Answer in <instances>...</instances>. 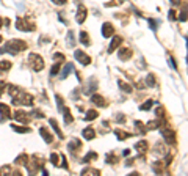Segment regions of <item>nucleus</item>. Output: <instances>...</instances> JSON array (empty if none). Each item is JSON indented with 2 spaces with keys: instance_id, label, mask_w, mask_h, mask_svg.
I'll return each instance as SVG.
<instances>
[{
  "instance_id": "obj_18",
  "label": "nucleus",
  "mask_w": 188,
  "mask_h": 176,
  "mask_svg": "<svg viewBox=\"0 0 188 176\" xmlns=\"http://www.w3.org/2000/svg\"><path fill=\"white\" fill-rule=\"evenodd\" d=\"M49 123H50V126H52V129L57 132V135H58V139H64V135H63V132H61V129H60V126H58V123H57V119H53V118H50L49 119Z\"/></svg>"
},
{
  "instance_id": "obj_13",
  "label": "nucleus",
  "mask_w": 188,
  "mask_h": 176,
  "mask_svg": "<svg viewBox=\"0 0 188 176\" xmlns=\"http://www.w3.org/2000/svg\"><path fill=\"white\" fill-rule=\"evenodd\" d=\"M97 88V80H94V79H89L88 80V84H86V88H83V93L85 94H92V91H96Z\"/></svg>"
},
{
  "instance_id": "obj_42",
  "label": "nucleus",
  "mask_w": 188,
  "mask_h": 176,
  "mask_svg": "<svg viewBox=\"0 0 188 176\" xmlns=\"http://www.w3.org/2000/svg\"><path fill=\"white\" fill-rule=\"evenodd\" d=\"M30 115H32V116H35V118H44V113H43L41 110H38V109H35Z\"/></svg>"
},
{
  "instance_id": "obj_14",
  "label": "nucleus",
  "mask_w": 188,
  "mask_h": 176,
  "mask_svg": "<svg viewBox=\"0 0 188 176\" xmlns=\"http://www.w3.org/2000/svg\"><path fill=\"white\" fill-rule=\"evenodd\" d=\"M82 137H83L85 140H92L94 137H96V131H94V127H91V126L85 127V129L82 131Z\"/></svg>"
},
{
  "instance_id": "obj_9",
  "label": "nucleus",
  "mask_w": 188,
  "mask_h": 176,
  "mask_svg": "<svg viewBox=\"0 0 188 176\" xmlns=\"http://www.w3.org/2000/svg\"><path fill=\"white\" fill-rule=\"evenodd\" d=\"M154 154L155 156H166L168 154V148L163 142H158L154 145Z\"/></svg>"
},
{
  "instance_id": "obj_15",
  "label": "nucleus",
  "mask_w": 188,
  "mask_h": 176,
  "mask_svg": "<svg viewBox=\"0 0 188 176\" xmlns=\"http://www.w3.org/2000/svg\"><path fill=\"white\" fill-rule=\"evenodd\" d=\"M113 33H115L113 25H111L110 22H105V24L102 25V35H103L105 38H110V36H113Z\"/></svg>"
},
{
  "instance_id": "obj_6",
  "label": "nucleus",
  "mask_w": 188,
  "mask_h": 176,
  "mask_svg": "<svg viewBox=\"0 0 188 176\" xmlns=\"http://www.w3.org/2000/svg\"><path fill=\"white\" fill-rule=\"evenodd\" d=\"M11 109H9V105L3 104V102H0V123H5L6 119H11Z\"/></svg>"
},
{
  "instance_id": "obj_37",
  "label": "nucleus",
  "mask_w": 188,
  "mask_h": 176,
  "mask_svg": "<svg viewBox=\"0 0 188 176\" xmlns=\"http://www.w3.org/2000/svg\"><path fill=\"white\" fill-rule=\"evenodd\" d=\"M135 127H137V131L140 132V134H144L147 129H146V124H143L141 121H135Z\"/></svg>"
},
{
  "instance_id": "obj_38",
  "label": "nucleus",
  "mask_w": 188,
  "mask_h": 176,
  "mask_svg": "<svg viewBox=\"0 0 188 176\" xmlns=\"http://www.w3.org/2000/svg\"><path fill=\"white\" fill-rule=\"evenodd\" d=\"M58 160H60V156H58L57 153H52V154H50V162H52V164L55 165V167H58V165H60V162H58Z\"/></svg>"
},
{
  "instance_id": "obj_29",
  "label": "nucleus",
  "mask_w": 188,
  "mask_h": 176,
  "mask_svg": "<svg viewBox=\"0 0 188 176\" xmlns=\"http://www.w3.org/2000/svg\"><path fill=\"white\" fill-rule=\"evenodd\" d=\"M118 85H119V88L122 90L124 93H132V85L126 84L124 80H118Z\"/></svg>"
},
{
  "instance_id": "obj_50",
  "label": "nucleus",
  "mask_w": 188,
  "mask_h": 176,
  "mask_svg": "<svg viewBox=\"0 0 188 176\" xmlns=\"http://www.w3.org/2000/svg\"><path fill=\"white\" fill-rule=\"evenodd\" d=\"M61 162H63V164H61V167H63V168H66V170H68V168H69V165L66 164V157H64V156H61Z\"/></svg>"
},
{
  "instance_id": "obj_55",
  "label": "nucleus",
  "mask_w": 188,
  "mask_h": 176,
  "mask_svg": "<svg viewBox=\"0 0 188 176\" xmlns=\"http://www.w3.org/2000/svg\"><path fill=\"white\" fill-rule=\"evenodd\" d=\"M2 25H3V19L0 18V29H2Z\"/></svg>"
},
{
  "instance_id": "obj_28",
  "label": "nucleus",
  "mask_w": 188,
  "mask_h": 176,
  "mask_svg": "<svg viewBox=\"0 0 188 176\" xmlns=\"http://www.w3.org/2000/svg\"><path fill=\"white\" fill-rule=\"evenodd\" d=\"M11 129L16 131V132H19V134H28V132L32 131L30 127H24V126H17V124H11Z\"/></svg>"
},
{
  "instance_id": "obj_33",
  "label": "nucleus",
  "mask_w": 188,
  "mask_h": 176,
  "mask_svg": "<svg viewBox=\"0 0 188 176\" xmlns=\"http://www.w3.org/2000/svg\"><path fill=\"white\" fill-rule=\"evenodd\" d=\"M61 113H64V123H66V124H71L72 121H74V118H72V115H71L69 109H64Z\"/></svg>"
},
{
  "instance_id": "obj_47",
  "label": "nucleus",
  "mask_w": 188,
  "mask_h": 176,
  "mask_svg": "<svg viewBox=\"0 0 188 176\" xmlns=\"http://www.w3.org/2000/svg\"><path fill=\"white\" fill-rule=\"evenodd\" d=\"M5 91H6V84L5 82H0V96H2Z\"/></svg>"
},
{
  "instance_id": "obj_48",
  "label": "nucleus",
  "mask_w": 188,
  "mask_h": 176,
  "mask_svg": "<svg viewBox=\"0 0 188 176\" xmlns=\"http://www.w3.org/2000/svg\"><path fill=\"white\" fill-rule=\"evenodd\" d=\"M116 121H118V123H119V121H121V123H124V121H126V116H124L122 113H118V115H116Z\"/></svg>"
},
{
  "instance_id": "obj_11",
  "label": "nucleus",
  "mask_w": 188,
  "mask_h": 176,
  "mask_svg": "<svg viewBox=\"0 0 188 176\" xmlns=\"http://www.w3.org/2000/svg\"><path fill=\"white\" fill-rule=\"evenodd\" d=\"M132 55H133V52H132L130 47H122V49H119V52H118V57L122 61H127L129 58H132Z\"/></svg>"
},
{
  "instance_id": "obj_26",
  "label": "nucleus",
  "mask_w": 188,
  "mask_h": 176,
  "mask_svg": "<svg viewBox=\"0 0 188 176\" xmlns=\"http://www.w3.org/2000/svg\"><path fill=\"white\" fill-rule=\"evenodd\" d=\"M115 134H116L118 140H126V139H129V137H130V134H129V132H126V131H122V129H116V131H115Z\"/></svg>"
},
{
  "instance_id": "obj_31",
  "label": "nucleus",
  "mask_w": 188,
  "mask_h": 176,
  "mask_svg": "<svg viewBox=\"0 0 188 176\" xmlns=\"http://www.w3.org/2000/svg\"><path fill=\"white\" fill-rule=\"evenodd\" d=\"M92 159H94V160L97 159V153H94V151H89V153H88V154H86V156H85L83 159H82V162H83V164H88V162H89V160H92Z\"/></svg>"
},
{
  "instance_id": "obj_51",
  "label": "nucleus",
  "mask_w": 188,
  "mask_h": 176,
  "mask_svg": "<svg viewBox=\"0 0 188 176\" xmlns=\"http://www.w3.org/2000/svg\"><path fill=\"white\" fill-rule=\"evenodd\" d=\"M52 2H55L57 5H64L66 2H68V0H52Z\"/></svg>"
},
{
  "instance_id": "obj_2",
  "label": "nucleus",
  "mask_w": 188,
  "mask_h": 176,
  "mask_svg": "<svg viewBox=\"0 0 188 176\" xmlns=\"http://www.w3.org/2000/svg\"><path fill=\"white\" fill-rule=\"evenodd\" d=\"M28 61H30V66H32V69H33L35 72L43 71V69H44V66H46L44 58H43L41 55H39V53H35V52H32L30 55H28Z\"/></svg>"
},
{
  "instance_id": "obj_16",
  "label": "nucleus",
  "mask_w": 188,
  "mask_h": 176,
  "mask_svg": "<svg viewBox=\"0 0 188 176\" xmlns=\"http://www.w3.org/2000/svg\"><path fill=\"white\" fill-rule=\"evenodd\" d=\"M39 134H41V137H43V140L46 143H52L53 142V135L49 132L47 127H39Z\"/></svg>"
},
{
  "instance_id": "obj_35",
  "label": "nucleus",
  "mask_w": 188,
  "mask_h": 176,
  "mask_svg": "<svg viewBox=\"0 0 188 176\" xmlns=\"http://www.w3.org/2000/svg\"><path fill=\"white\" fill-rule=\"evenodd\" d=\"M60 66H61V63H55L52 66V69H50V77H55L57 74H60Z\"/></svg>"
},
{
  "instance_id": "obj_23",
  "label": "nucleus",
  "mask_w": 188,
  "mask_h": 176,
  "mask_svg": "<svg viewBox=\"0 0 188 176\" xmlns=\"http://www.w3.org/2000/svg\"><path fill=\"white\" fill-rule=\"evenodd\" d=\"M71 71H72V63H66L64 68H63V71H60V79H66Z\"/></svg>"
},
{
  "instance_id": "obj_43",
  "label": "nucleus",
  "mask_w": 188,
  "mask_h": 176,
  "mask_svg": "<svg viewBox=\"0 0 188 176\" xmlns=\"http://www.w3.org/2000/svg\"><path fill=\"white\" fill-rule=\"evenodd\" d=\"M155 115L158 118H165V109L163 107H158V110H155Z\"/></svg>"
},
{
  "instance_id": "obj_34",
  "label": "nucleus",
  "mask_w": 188,
  "mask_h": 176,
  "mask_svg": "<svg viewBox=\"0 0 188 176\" xmlns=\"http://www.w3.org/2000/svg\"><path fill=\"white\" fill-rule=\"evenodd\" d=\"M105 160H107V162H108V164H111V165H115V164H116V162H118V156H116L115 153H108V154H107V156H105Z\"/></svg>"
},
{
  "instance_id": "obj_39",
  "label": "nucleus",
  "mask_w": 188,
  "mask_h": 176,
  "mask_svg": "<svg viewBox=\"0 0 188 176\" xmlns=\"http://www.w3.org/2000/svg\"><path fill=\"white\" fill-rule=\"evenodd\" d=\"M154 104H155V101L149 99V101H146V102H144V104H143V105L140 107V109H141V110H149V109H151V107H152Z\"/></svg>"
},
{
  "instance_id": "obj_46",
  "label": "nucleus",
  "mask_w": 188,
  "mask_h": 176,
  "mask_svg": "<svg viewBox=\"0 0 188 176\" xmlns=\"http://www.w3.org/2000/svg\"><path fill=\"white\" fill-rule=\"evenodd\" d=\"M168 16H169V19H171V21H176V19H177V16H176V10H171Z\"/></svg>"
},
{
  "instance_id": "obj_10",
  "label": "nucleus",
  "mask_w": 188,
  "mask_h": 176,
  "mask_svg": "<svg viewBox=\"0 0 188 176\" xmlns=\"http://www.w3.org/2000/svg\"><path fill=\"white\" fill-rule=\"evenodd\" d=\"M86 16H88V11H86V8H85L83 5H80V6H78V10H77L75 21H77L78 24H83V22H85V19H86Z\"/></svg>"
},
{
  "instance_id": "obj_20",
  "label": "nucleus",
  "mask_w": 188,
  "mask_h": 176,
  "mask_svg": "<svg viewBox=\"0 0 188 176\" xmlns=\"http://www.w3.org/2000/svg\"><path fill=\"white\" fill-rule=\"evenodd\" d=\"M6 91H8V94H9L11 99H13V98H16L22 90L19 87H16V85H6Z\"/></svg>"
},
{
  "instance_id": "obj_53",
  "label": "nucleus",
  "mask_w": 188,
  "mask_h": 176,
  "mask_svg": "<svg viewBox=\"0 0 188 176\" xmlns=\"http://www.w3.org/2000/svg\"><path fill=\"white\" fill-rule=\"evenodd\" d=\"M171 2H172V5H180L182 0H171Z\"/></svg>"
},
{
  "instance_id": "obj_24",
  "label": "nucleus",
  "mask_w": 188,
  "mask_h": 176,
  "mask_svg": "<svg viewBox=\"0 0 188 176\" xmlns=\"http://www.w3.org/2000/svg\"><path fill=\"white\" fill-rule=\"evenodd\" d=\"M28 156L27 154H21V156H17L16 157V160H14V164L16 165H27V162H28Z\"/></svg>"
},
{
  "instance_id": "obj_19",
  "label": "nucleus",
  "mask_w": 188,
  "mask_h": 176,
  "mask_svg": "<svg viewBox=\"0 0 188 176\" xmlns=\"http://www.w3.org/2000/svg\"><path fill=\"white\" fill-rule=\"evenodd\" d=\"M68 148H69V151H71V153H75L77 150H80V148H82V142H80L78 139H74V140H71V142H69Z\"/></svg>"
},
{
  "instance_id": "obj_8",
  "label": "nucleus",
  "mask_w": 188,
  "mask_h": 176,
  "mask_svg": "<svg viewBox=\"0 0 188 176\" xmlns=\"http://www.w3.org/2000/svg\"><path fill=\"white\" fill-rule=\"evenodd\" d=\"M162 135H163V140L168 143V145H176V134L171 129H163L162 131Z\"/></svg>"
},
{
  "instance_id": "obj_12",
  "label": "nucleus",
  "mask_w": 188,
  "mask_h": 176,
  "mask_svg": "<svg viewBox=\"0 0 188 176\" xmlns=\"http://www.w3.org/2000/svg\"><path fill=\"white\" fill-rule=\"evenodd\" d=\"M94 105H97V107H105L107 105V101L103 96H100V94H91V99H89Z\"/></svg>"
},
{
  "instance_id": "obj_3",
  "label": "nucleus",
  "mask_w": 188,
  "mask_h": 176,
  "mask_svg": "<svg viewBox=\"0 0 188 176\" xmlns=\"http://www.w3.org/2000/svg\"><path fill=\"white\" fill-rule=\"evenodd\" d=\"M33 102H35L33 96L28 94V93H25V91H21L16 98H13V104H16V105H27V107H30V105H33Z\"/></svg>"
},
{
  "instance_id": "obj_4",
  "label": "nucleus",
  "mask_w": 188,
  "mask_h": 176,
  "mask_svg": "<svg viewBox=\"0 0 188 176\" xmlns=\"http://www.w3.org/2000/svg\"><path fill=\"white\" fill-rule=\"evenodd\" d=\"M16 29L21 30V32H35L36 27L35 24H32L30 21H27L24 18H17L16 19Z\"/></svg>"
},
{
  "instance_id": "obj_22",
  "label": "nucleus",
  "mask_w": 188,
  "mask_h": 176,
  "mask_svg": "<svg viewBox=\"0 0 188 176\" xmlns=\"http://www.w3.org/2000/svg\"><path fill=\"white\" fill-rule=\"evenodd\" d=\"M78 41L82 43L83 46H89L91 44V39H89V35L86 33V32H80V35H78Z\"/></svg>"
},
{
  "instance_id": "obj_21",
  "label": "nucleus",
  "mask_w": 188,
  "mask_h": 176,
  "mask_svg": "<svg viewBox=\"0 0 188 176\" xmlns=\"http://www.w3.org/2000/svg\"><path fill=\"white\" fill-rule=\"evenodd\" d=\"M135 150H137L140 154H144V153L147 151V142H146V140L137 142V143H135Z\"/></svg>"
},
{
  "instance_id": "obj_25",
  "label": "nucleus",
  "mask_w": 188,
  "mask_h": 176,
  "mask_svg": "<svg viewBox=\"0 0 188 176\" xmlns=\"http://www.w3.org/2000/svg\"><path fill=\"white\" fill-rule=\"evenodd\" d=\"M9 69H11V61H8V60L0 61V74H3V72H6Z\"/></svg>"
},
{
  "instance_id": "obj_56",
  "label": "nucleus",
  "mask_w": 188,
  "mask_h": 176,
  "mask_svg": "<svg viewBox=\"0 0 188 176\" xmlns=\"http://www.w3.org/2000/svg\"><path fill=\"white\" fill-rule=\"evenodd\" d=\"M3 41V36H0V43H2Z\"/></svg>"
},
{
  "instance_id": "obj_5",
  "label": "nucleus",
  "mask_w": 188,
  "mask_h": 176,
  "mask_svg": "<svg viewBox=\"0 0 188 176\" xmlns=\"http://www.w3.org/2000/svg\"><path fill=\"white\" fill-rule=\"evenodd\" d=\"M13 116H14L16 121H19L21 124H28L30 123V119H32V115L28 112H25V110H21L17 109L14 113H13Z\"/></svg>"
},
{
  "instance_id": "obj_52",
  "label": "nucleus",
  "mask_w": 188,
  "mask_h": 176,
  "mask_svg": "<svg viewBox=\"0 0 188 176\" xmlns=\"http://www.w3.org/2000/svg\"><path fill=\"white\" fill-rule=\"evenodd\" d=\"M78 91H80V90H74V93H72V98H74L75 101L78 99Z\"/></svg>"
},
{
  "instance_id": "obj_32",
  "label": "nucleus",
  "mask_w": 188,
  "mask_h": 176,
  "mask_svg": "<svg viewBox=\"0 0 188 176\" xmlns=\"http://www.w3.org/2000/svg\"><path fill=\"white\" fill-rule=\"evenodd\" d=\"M186 19H188V8H186V5H183V8H182L180 13H179V21L185 22Z\"/></svg>"
},
{
  "instance_id": "obj_30",
  "label": "nucleus",
  "mask_w": 188,
  "mask_h": 176,
  "mask_svg": "<svg viewBox=\"0 0 188 176\" xmlns=\"http://www.w3.org/2000/svg\"><path fill=\"white\" fill-rule=\"evenodd\" d=\"M146 87H151V88H154L155 87V76L154 74H147V77H146Z\"/></svg>"
},
{
  "instance_id": "obj_17",
  "label": "nucleus",
  "mask_w": 188,
  "mask_h": 176,
  "mask_svg": "<svg viewBox=\"0 0 188 176\" xmlns=\"http://www.w3.org/2000/svg\"><path fill=\"white\" fill-rule=\"evenodd\" d=\"M121 36H113V39H111V43H110V46H108V53H113L116 49H118V46L121 44Z\"/></svg>"
},
{
  "instance_id": "obj_45",
  "label": "nucleus",
  "mask_w": 188,
  "mask_h": 176,
  "mask_svg": "<svg viewBox=\"0 0 188 176\" xmlns=\"http://www.w3.org/2000/svg\"><path fill=\"white\" fill-rule=\"evenodd\" d=\"M149 25H151V29H152V30H155V29H157V25H158V22H157L155 19H149Z\"/></svg>"
},
{
  "instance_id": "obj_40",
  "label": "nucleus",
  "mask_w": 188,
  "mask_h": 176,
  "mask_svg": "<svg viewBox=\"0 0 188 176\" xmlns=\"http://www.w3.org/2000/svg\"><path fill=\"white\" fill-rule=\"evenodd\" d=\"M55 99H57V105H58V110H60V112H63V110H64V102H63V98H61V96H57Z\"/></svg>"
},
{
  "instance_id": "obj_54",
  "label": "nucleus",
  "mask_w": 188,
  "mask_h": 176,
  "mask_svg": "<svg viewBox=\"0 0 188 176\" xmlns=\"http://www.w3.org/2000/svg\"><path fill=\"white\" fill-rule=\"evenodd\" d=\"M122 154H124V156H129V154H130V150H124V153H122Z\"/></svg>"
},
{
  "instance_id": "obj_49",
  "label": "nucleus",
  "mask_w": 188,
  "mask_h": 176,
  "mask_svg": "<svg viewBox=\"0 0 188 176\" xmlns=\"http://www.w3.org/2000/svg\"><path fill=\"white\" fill-rule=\"evenodd\" d=\"M168 61H169V65H171L172 69H177V65L174 63V58H172V57H169V58H168Z\"/></svg>"
},
{
  "instance_id": "obj_27",
  "label": "nucleus",
  "mask_w": 188,
  "mask_h": 176,
  "mask_svg": "<svg viewBox=\"0 0 188 176\" xmlns=\"http://www.w3.org/2000/svg\"><path fill=\"white\" fill-rule=\"evenodd\" d=\"M99 116V112H96L94 109H91V110H88L86 112V115H85V121H92V119H96Z\"/></svg>"
},
{
  "instance_id": "obj_44",
  "label": "nucleus",
  "mask_w": 188,
  "mask_h": 176,
  "mask_svg": "<svg viewBox=\"0 0 188 176\" xmlns=\"http://www.w3.org/2000/svg\"><path fill=\"white\" fill-rule=\"evenodd\" d=\"M68 41L71 46H74V32L72 30H69V33H68Z\"/></svg>"
},
{
  "instance_id": "obj_36",
  "label": "nucleus",
  "mask_w": 188,
  "mask_h": 176,
  "mask_svg": "<svg viewBox=\"0 0 188 176\" xmlns=\"http://www.w3.org/2000/svg\"><path fill=\"white\" fill-rule=\"evenodd\" d=\"M53 60H55L57 63H63V61L66 60V57L63 55L61 52H55V53H53Z\"/></svg>"
},
{
  "instance_id": "obj_7",
  "label": "nucleus",
  "mask_w": 188,
  "mask_h": 176,
  "mask_svg": "<svg viewBox=\"0 0 188 176\" xmlns=\"http://www.w3.org/2000/svg\"><path fill=\"white\" fill-rule=\"evenodd\" d=\"M74 57H75V60H77L80 65H85V66H86V65L91 63V57L86 55L83 50H75V52H74Z\"/></svg>"
},
{
  "instance_id": "obj_41",
  "label": "nucleus",
  "mask_w": 188,
  "mask_h": 176,
  "mask_svg": "<svg viewBox=\"0 0 188 176\" xmlns=\"http://www.w3.org/2000/svg\"><path fill=\"white\" fill-rule=\"evenodd\" d=\"M82 174H99V170H94V168H83Z\"/></svg>"
},
{
  "instance_id": "obj_1",
  "label": "nucleus",
  "mask_w": 188,
  "mask_h": 176,
  "mask_svg": "<svg viewBox=\"0 0 188 176\" xmlns=\"http://www.w3.org/2000/svg\"><path fill=\"white\" fill-rule=\"evenodd\" d=\"M27 49V43L24 39H9L0 49V53H11V55H17L19 52H24Z\"/></svg>"
}]
</instances>
